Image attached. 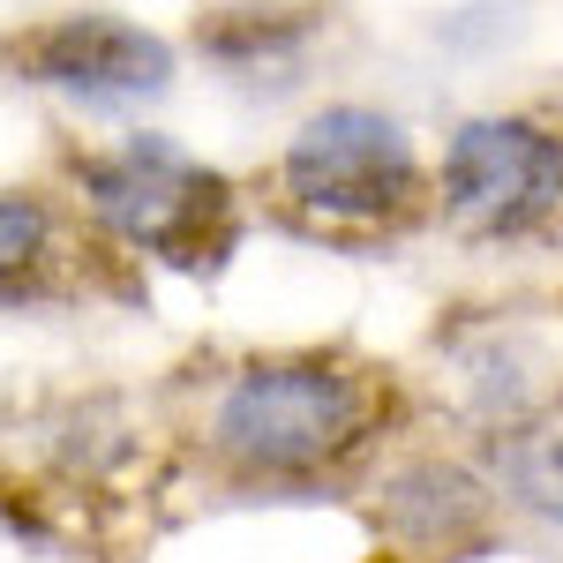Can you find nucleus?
I'll return each instance as SVG.
<instances>
[{"mask_svg": "<svg viewBox=\"0 0 563 563\" xmlns=\"http://www.w3.org/2000/svg\"><path fill=\"white\" fill-rule=\"evenodd\" d=\"M143 271L113 256L60 188H0V308L135 301Z\"/></svg>", "mask_w": 563, "mask_h": 563, "instance_id": "obj_7", "label": "nucleus"}, {"mask_svg": "<svg viewBox=\"0 0 563 563\" xmlns=\"http://www.w3.org/2000/svg\"><path fill=\"white\" fill-rule=\"evenodd\" d=\"M429 158L435 225L459 249H563V84L451 121Z\"/></svg>", "mask_w": 563, "mask_h": 563, "instance_id": "obj_4", "label": "nucleus"}, {"mask_svg": "<svg viewBox=\"0 0 563 563\" xmlns=\"http://www.w3.org/2000/svg\"><path fill=\"white\" fill-rule=\"evenodd\" d=\"M474 459L496 488V504H504V519L563 533V390L504 413Z\"/></svg>", "mask_w": 563, "mask_h": 563, "instance_id": "obj_8", "label": "nucleus"}, {"mask_svg": "<svg viewBox=\"0 0 563 563\" xmlns=\"http://www.w3.org/2000/svg\"><path fill=\"white\" fill-rule=\"evenodd\" d=\"M53 188L90 218V233L113 256L174 278H218L256 218L249 180L151 129L53 143Z\"/></svg>", "mask_w": 563, "mask_h": 563, "instance_id": "obj_3", "label": "nucleus"}, {"mask_svg": "<svg viewBox=\"0 0 563 563\" xmlns=\"http://www.w3.org/2000/svg\"><path fill=\"white\" fill-rule=\"evenodd\" d=\"M249 203L286 241L331 256H390L435 225V158L398 113L331 98L278 135L249 174Z\"/></svg>", "mask_w": 563, "mask_h": 563, "instance_id": "obj_2", "label": "nucleus"}, {"mask_svg": "<svg viewBox=\"0 0 563 563\" xmlns=\"http://www.w3.org/2000/svg\"><path fill=\"white\" fill-rule=\"evenodd\" d=\"M413 390L376 353L233 346L188 361L166 390V451L225 496H301L361 481L413 429Z\"/></svg>", "mask_w": 563, "mask_h": 563, "instance_id": "obj_1", "label": "nucleus"}, {"mask_svg": "<svg viewBox=\"0 0 563 563\" xmlns=\"http://www.w3.org/2000/svg\"><path fill=\"white\" fill-rule=\"evenodd\" d=\"M323 31H331V0H249V8H211L196 23V45L249 84H263V76L286 84Z\"/></svg>", "mask_w": 563, "mask_h": 563, "instance_id": "obj_9", "label": "nucleus"}, {"mask_svg": "<svg viewBox=\"0 0 563 563\" xmlns=\"http://www.w3.org/2000/svg\"><path fill=\"white\" fill-rule=\"evenodd\" d=\"M0 68L15 84L60 90L76 106H143V98H166L174 90V45L158 31H143L113 8H68V15H38L23 31L0 38Z\"/></svg>", "mask_w": 563, "mask_h": 563, "instance_id": "obj_6", "label": "nucleus"}, {"mask_svg": "<svg viewBox=\"0 0 563 563\" xmlns=\"http://www.w3.org/2000/svg\"><path fill=\"white\" fill-rule=\"evenodd\" d=\"M353 511L368 526V563H481L504 533V504L466 451H413L390 443L353 481Z\"/></svg>", "mask_w": 563, "mask_h": 563, "instance_id": "obj_5", "label": "nucleus"}]
</instances>
